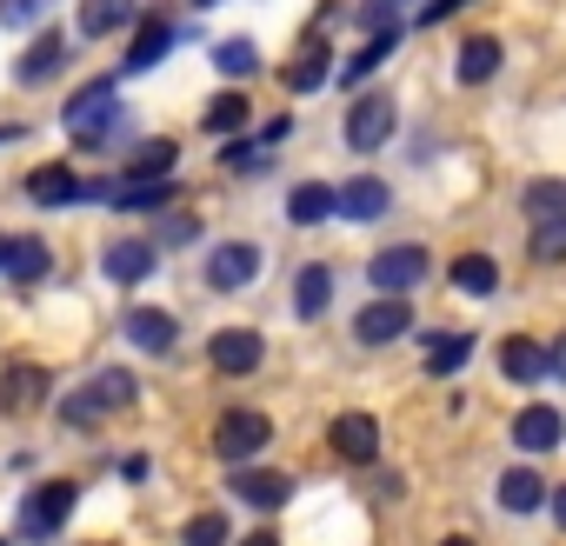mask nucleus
<instances>
[{
  "mask_svg": "<svg viewBox=\"0 0 566 546\" xmlns=\"http://www.w3.org/2000/svg\"><path fill=\"white\" fill-rule=\"evenodd\" d=\"M467 360H473V334H433V340H427V374L447 380V374H460Z\"/></svg>",
  "mask_w": 566,
  "mask_h": 546,
  "instance_id": "nucleus-26",
  "label": "nucleus"
},
{
  "mask_svg": "<svg viewBox=\"0 0 566 546\" xmlns=\"http://www.w3.org/2000/svg\"><path fill=\"white\" fill-rule=\"evenodd\" d=\"M207 360H213V374L240 380V374H253V367L266 360V340H260L253 327H220V334L207 340Z\"/></svg>",
  "mask_w": 566,
  "mask_h": 546,
  "instance_id": "nucleus-6",
  "label": "nucleus"
},
{
  "mask_svg": "<svg viewBox=\"0 0 566 546\" xmlns=\"http://www.w3.org/2000/svg\"><path fill=\"white\" fill-rule=\"evenodd\" d=\"M48 393H54V380H48L41 367H8V374H0V413H14V420L41 413Z\"/></svg>",
  "mask_w": 566,
  "mask_h": 546,
  "instance_id": "nucleus-10",
  "label": "nucleus"
},
{
  "mask_svg": "<svg viewBox=\"0 0 566 546\" xmlns=\"http://www.w3.org/2000/svg\"><path fill=\"white\" fill-rule=\"evenodd\" d=\"M154 240H114L107 253H101V266H107V281H120V287H134V281H147L154 273Z\"/></svg>",
  "mask_w": 566,
  "mask_h": 546,
  "instance_id": "nucleus-12",
  "label": "nucleus"
},
{
  "mask_svg": "<svg viewBox=\"0 0 566 546\" xmlns=\"http://www.w3.org/2000/svg\"><path fill=\"white\" fill-rule=\"evenodd\" d=\"M61 420H67V427H94V420H101V407H94V393L81 387V393H74L67 407H61Z\"/></svg>",
  "mask_w": 566,
  "mask_h": 546,
  "instance_id": "nucleus-39",
  "label": "nucleus"
},
{
  "mask_svg": "<svg viewBox=\"0 0 566 546\" xmlns=\"http://www.w3.org/2000/svg\"><path fill=\"white\" fill-rule=\"evenodd\" d=\"M440 546H473V539H440Z\"/></svg>",
  "mask_w": 566,
  "mask_h": 546,
  "instance_id": "nucleus-46",
  "label": "nucleus"
},
{
  "mask_svg": "<svg viewBox=\"0 0 566 546\" xmlns=\"http://www.w3.org/2000/svg\"><path fill=\"white\" fill-rule=\"evenodd\" d=\"M87 393H94V407H101V413H120V407H134V393H140V387H134V374H127V367H107Z\"/></svg>",
  "mask_w": 566,
  "mask_h": 546,
  "instance_id": "nucleus-30",
  "label": "nucleus"
},
{
  "mask_svg": "<svg viewBox=\"0 0 566 546\" xmlns=\"http://www.w3.org/2000/svg\"><path fill=\"white\" fill-rule=\"evenodd\" d=\"M193 8H213V0H193Z\"/></svg>",
  "mask_w": 566,
  "mask_h": 546,
  "instance_id": "nucleus-48",
  "label": "nucleus"
},
{
  "mask_svg": "<svg viewBox=\"0 0 566 546\" xmlns=\"http://www.w3.org/2000/svg\"><path fill=\"white\" fill-rule=\"evenodd\" d=\"M266 440H273V420H266V413H253V407H233V413H220V427H213V453H220V460H233V466H240V460H253Z\"/></svg>",
  "mask_w": 566,
  "mask_h": 546,
  "instance_id": "nucleus-4",
  "label": "nucleus"
},
{
  "mask_svg": "<svg viewBox=\"0 0 566 546\" xmlns=\"http://www.w3.org/2000/svg\"><path fill=\"white\" fill-rule=\"evenodd\" d=\"M334 453L354 460V466H367V460L380 453V427H374V413H340V420H334Z\"/></svg>",
  "mask_w": 566,
  "mask_h": 546,
  "instance_id": "nucleus-13",
  "label": "nucleus"
},
{
  "mask_svg": "<svg viewBox=\"0 0 566 546\" xmlns=\"http://www.w3.org/2000/svg\"><path fill=\"white\" fill-rule=\"evenodd\" d=\"M180 539H187V546H227L233 533H227V513H193Z\"/></svg>",
  "mask_w": 566,
  "mask_h": 546,
  "instance_id": "nucleus-37",
  "label": "nucleus"
},
{
  "mask_svg": "<svg viewBox=\"0 0 566 546\" xmlns=\"http://www.w3.org/2000/svg\"><path fill=\"white\" fill-rule=\"evenodd\" d=\"M253 273H260V246L253 240H227V246L207 253V287H220V294L253 287Z\"/></svg>",
  "mask_w": 566,
  "mask_h": 546,
  "instance_id": "nucleus-7",
  "label": "nucleus"
},
{
  "mask_svg": "<svg viewBox=\"0 0 566 546\" xmlns=\"http://www.w3.org/2000/svg\"><path fill=\"white\" fill-rule=\"evenodd\" d=\"M0 546H8V539H0Z\"/></svg>",
  "mask_w": 566,
  "mask_h": 546,
  "instance_id": "nucleus-49",
  "label": "nucleus"
},
{
  "mask_svg": "<svg viewBox=\"0 0 566 546\" xmlns=\"http://www.w3.org/2000/svg\"><path fill=\"white\" fill-rule=\"evenodd\" d=\"M394 41H400L394 28H387V34H374V41H367V48H360V54H354V61L340 67V81H347V87H354V81H367V74H374V67H380L387 54H394Z\"/></svg>",
  "mask_w": 566,
  "mask_h": 546,
  "instance_id": "nucleus-35",
  "label": "nucleus"
},
{
  "mask_svg": "<svg viewBox=\"0 0 566 546\" xmlns=\"http://www.w3.org/2000/svg\"><path fill=\"white\" fill-rule=\"evenodd\" d=\"M167 48H174V28H167V21H147V28L134 34V48H127V61H120V67H127V74H147V67H160V54H167Z\"/></svg>",
  "mask_w": 566,
  "mask_h": 546,
  "instance_id": "nucleus-24",
  "label": "nucleus"
},
{
  "mask_svg": "<svg viewBox=\"0 0 566 546\" xmlns=\"http://www.w3.org/2000/svg\"><path fill=\"white\" fill-rule=\"evenodd\" d=\"M559 433H566L559 407H526V413L513 420V440H520V453H553V447H559Z\"/></svg>",
  "mask_w": 566,
  "mask_h": 546,
  "instance_id": "nucleus-14",
  "label": "nucleus"
},
{
  "mask_svg": "<svg viewBox=\"0 0 566 546\" xmlns=\"http://www.w3.org/2000/svg\"><path fill=\"white\" fill-rule=\"evenodd\" d=\"M334 307V273L327 266H301V281H294V314L301 321H321Z\"/></svg>",
  "mask_w": 566,
  "mask_h": 546,
  "instance_id": "nucleus-22",
  "label": "nucleus"
},
{
  "mask_svg": "<svg viewBox=\"0 0 566 546\" xmlns=\"http://www.w3.org/2000/svg\"><path fill=\"white\" fill-rule=\"evenodd\" d=\"M520 207L533 213V227H546V220H566V180H533V187L520 193Z\"/></svg>",
  "mask_w": 566,
  "mask_h": 546,
  "instance_id": "nucleus-28",
  "label": "nucleus"
},
{
  "mask_svg": "<svg viewBox=\"0 0 566 546\" xmlns=\"http://www.w3.org/2000/svg\"><path fill=\"white\" fill-rule=\"evenodd\" d=\"M334 213H340V193L321 187V180H301V187L287 193V220H294V227H321V220H334Z\"/></svg>",
  "mask_w": 566,
  "mask_h": 546,
  "instance_id": "nucleus-16",
  "label": "nucleus"
},
{
  "mask_svg": "<svg viewBox=\"0 0 566 546\" xmlns=\"http://www.w3.org/2000/svg\"><path fill=\"white\" fill-rule=\"evenodd\" d=\"M453 74H460L467 87H480V81H493V74H500V41H493V34H473V41L460 48V61H453Z\"/></svg>",
  "mask_w": 566,
  "mask_h": 546,
  "instance_id": "nucleus-23",
  "label": "nucleus"
},
{
  "mask_svg": "<svg viewBox=\"0 0 566 546\" xmlns=\"http://www.w3.org/2000/svg\"><path fill=\"white\" fill-rule=\"evenodd\" d=\"M539 500H546V486H539V473H533V466L500 473V506H506V513H539Z\"/></svg>",
  "mask_w": 566,
  "mask_h": 546,
  "instance_id": "nucleus-25",
  "label": "nucleus"
},
{
  "mask_svg": "<svg viewBox=\"0 0 566 546\" xmlns=\"http://www.w3.org/2000/svg\"><path fill=\"white\" fill-rule=\"evenodd\" d=\"M553 380H566V334L553 340Z\"/></svg>",
  "mask_w": 566,
  "mask_h": 546,
  "instance_id": "nucleus-43",
  "label": "nucleus"
},
{
  "mask_svg": "<svg viewBox=\"0 0 566 546\" xmlns=\"http://www.w3.org/2000/svg\"><path fill=\"white\" fill-rule=\"evenodd\" d=\"M127 340H134L140 354H167V347H174V314H160V307H134V314H127Z\"/></svg>",
  "mask_w": 566,
  "mask_h": 546,
  "instance_id": "nucleus-21",
  "label": "nucleus"
},
{
  "mask_svg": "<svg viewBox=\"0 0 566 546\" xmlns=\"http://www.w3.org/2000/svg\"><path fill=\"white\" fill-rule=\"evenodd\" d=\"M387 200H394V193H387V180H374V174H360V180L340 187V213H347V220H380Z\"/></svg>",
  "mask_w": 566,
  "mask_h": 546,
  "instance_id": "nucleus-20",
  "label": "nucleus"
},
{
  "mask_svg": "<svg viewBox=\"0 0 566 546\" xmlns=\"http://www.w3.org/2000/svg\"><path fill=\"white\" fill-rule=\"evenodd\" d=\"M413 327V314H407V301L400 294H380L374 307H360V321H354V334L367 340V347H387V340H400Z\"/></svg>",
  "mask_w": 566,
  "mask_h": 546,
  "instance_id": "nucleus-11",
  "label": "nucleus"
},
{
  "mask_svg": "<svg viewBox=\"0 0 566 546\" xmlns=\"http://www.w3.org/2000/svg\"><path fill=\"white\" fill-rule=\"evenodd\" d=\"M460 8H467V0H433V8H420V21H427V28H433V21H453V14H460Z\"/></svg>",
  "mask_w": 566,
  "mask_h": 546,
  "instance_id": "nucleus-42",
  "label": "nucleus"
},
{
  "mask_svg": "<svg viewBox=\"0 0 566 546\" xmlns=\"http://www.w3.org/2000/svg\"><path fill=\"white\" fill-rule=\"evenodd\" d=\"M327 61H334V54H327L321 41H307V48H301V61L287 67V87H294V94H314V87H327Z\"/></svg>",
  "mask_w": 566,
  "mask_h": 546,
  "instance_id": "nucleus-29",
  "label": "nucleus"
},
{
  "mask_svg": "<svg viewBox=\"0 0 566 546\" xmlns=\"http://www.w3.org/2000/svg\"><path fill=\"white\" fill-rule=\"evenodd\" d=\"M114 200H120L127 213H154V207L174 200V180H134V187H114Z\"/></svg>",
  "mask_w": 566,
  "mask_h": 546,
  "instance_id": "nucleus-33",
  "label": "nucleus"
},
{
  "mask_svg": "<svg viewBox=\"0 0 566 546\" xmlns=\"http://www.w3.org/2000/svg\"><path fill=\"white\" fill-rule=\"evenodd\" d=\"M526 253H533L539 266H553V260H566V220H546V227H533V240H526Z\"/></svg>",
  "mask_w": 566,
  "mask_h": 546,
  "instance_id": "nucleus-36",
  "label": "nucleus"
},
{
  "mask_svg": "<svg viewBox=\"0 0 566 546\" xmlns=\"http://www.w3.org/2000/svg\"><path fill=\"white\" fill-rule=\"evenodd\" d=\"M394 127H400V114H394V101H387V94H367V101H354V107H347V147H354V154L387 147V140H394Z\"/></svg>",
  "mask_w": 566,
  "mask_h": 546,
  "instance_id": "nucleus-5",
  "label": "nucleus"
},
{
  "mask_svg": "<svg viewBox=\"0 0 566 546\" xmlns=\"http://www.w3.org/2000/svg\"><path fill=\"white\" fill-rule=\"evenodd\" d=\"M48 266H54V253H48V240H8V281H21V287H34V281H48Z\"/></svg>",
  "mask_w": 566,
  "mask_h": 546,
  "instance_id": "nucleus-19",
  "label": "nucleus"
},
{
  "mask_svg": "<svg viewBox=\"0 0 566 546\" xmlns=\"http://www.w3.org/2000/svg\"><path fill=\"white\" fill-rule=\"evenodd\" d=\"M114 114H120V101H114V81H87L74 101H67V114H61V127L74 134V140H107V127H114Z\"/></svg>",
  "mask_w": 566,
  "mask_h": 546,
  "instance_id": "nucleus-1",
  "label": "nucleus"
},
{
  "mask_svg": "<svg viewBox=\"0 0 566 546\" xmlns=\"http://www.w3.org/2000/svg\"><path fill=\"white\" fill-rule=\"evenodd\" d=\"M213 67H220L227 81H247V74L260 67V48H253V41H220V48H213Z\"/></svg>",
  "mask_w": 566,
  "mask_h": 546,
  "instance_id": "nucleus-34",
  "label": "nucleus"
},
{
  "mask_svg": "<svg viewBox=\"0 0 566 546\" xmlns=\"http://www.w3.org/2000/svg\"><path fill=\"white\" fill-rule=\"evenodd\" d=\"M233 493H240L247 506H287L294 480H287V473H266V466H240V473H233Z\"/></svg>",
  "mask_w": 566,
  "mask_h": 546,
  "instance_id": "nucleus-17",
  "label": "nucleus"
},
{
  "mask_svg": "<svg viewBox=\"0 0 566 546\" xmlns=\"http://www.w3.org/2000/svg\"><path fill=\"white\" fill-rule=\"evenodd\" d=\"M240 546H280V539H273V533H247Z\"/></svg>",
  "mask_w": 566,
  "mask_h": 546,
  "instance_id": "nucleus-44",
  "label": "nucleus"
},
{
  "mask_svg": "<svg viewBox=\"0 0 566 546\" xmlns=\"http://www.w3.org/2000/svg\"><path fill=\"white\" fill-rule=\"evenodd\" d=\"M220 160H227V167H233V174H253V167H260V147H227V154H220Z\"/></svg>",
  "mask_w": 566,
  "mask_h": 546,
  "instance_id": "nucleus-41",
  "label": "nucleus"
},
{
  "mask_svg": "<svg viewBox=\"0 0 566 546\" xmlns=\"http://www.w3.org/2000/svg\"><path fill=\"white\" fill-rule=\"evenodd\" d=\"M174 160H180L174 140H147V147H134V167H127V174H134V180H167Z\"/></svg>",
  "mask_w": 566,
  "mask_h": 546,
  "instance_id": "nucleus-32",
  "label": "nucleus"
},
{
  "mask_svg": "<svg viewBox=\"0 0 566 546\" xmlns=\"http://www.w3.org/2000/svg\"><path fill=\"white\" fill-rule=\"evenodd\" d=\"M74 513V480H48L21 500V539H54Z\"/></svg>",
  "mask_w": 566,
  "mask_h": 546,
  "instance_id": "nucleus-2",
  "label": "nucleus"
},
{
  "mask_svg": "<svg viewBox=\"0 0 566 546\" xmlns=\"http://www.w3.org/2000/svg\"><path fill=\"white\" fill-rule=\"evenodd\" d=\"M107 187H94V180H81L74 167H34L28 174V200L34 207H74V200H101Z\"/></svg>",
  "mask_w": 566,
  "mask_h": 546,
  "instance_id": "nucleus-8",
  "label": "nucleus"
},
{
  "mask_svg": "<svg viewBox=\"0 0 566 546\" xmlns=\"http://www.w3.org/2000/svg\"><path fill=\"white\" fill-rule=\"evenodd\" d=\"M500 374H506L513 387H539V380L553 374V347H539L533 334H506V340H500Z\"/></svg>",
  "mask_w": 566,
  "mask_h": 546,
  "instance_id": "nucleus-9",
  "label": "nucleus"
},
{
  "mask_svg": "<svg viewBox=\"0 0 566 546\" xmlns=\"http://www.w3.org/2000/svg\"><path fill=\"white\" fill-rule=\"evenodd\" d=\"M453 287L480 301V294H493V287H500V266H493L486 253H460V260H453Z\"/></svg>",
  "mask_w": 566,
  "mask_h": 546,
  "instance_id": "nucleus-27",
  "label": "nucleus"
},
{
  "mask_svg": "<svg viewBox=\"0 0 566 546\" xmlns=\"http://www.w3.org/2000/svg\"><path fill=\"white\" fill-rule=\"evenodd\" d=\"M54 0H0V28H34Z\"/></svg>",
  "mask_w": 566,
  "mask_h": 546,
  "instance_id": "nucleus-38",
  "label": "nucleus"
},
{
  "mask_svg": "<svg viewBox=\"0 0 566 546\" xmlns=\"http://www.w3.org/2000/svg\"><path fill=\"white\" fill-rule=\"evenodd\" d=\"M433 273V260H427V246H413V240H400V246H380L374 253V266H367V281L380 287V294H407V287H420Z\"/></svg>",
  "mask_w": 566,
  "mask_h": 546,
  "instance_id": "nucleus-3",
  "label": "nucleus"
},
{
  "mask_svg": "<svg viewBox=\"0 0 566 546\" xmlns=\"http://www.w3.org/2000/svg\"><path fill=\"white\" fill-rule=\"evenodd\" d=\"M0 266H8V240H0Z\"/></svg>",
  "mask_w": 566,
  "mask_h": 546,
  "instance_id": "nucleus-47",
  "label": "nucleus"
},
{
  "mask_svg": "<svg viewBox=\"0 0 566 546\" xmlns=\"http://www.w3.org/2000/svg\"><path fill=\"white\" fill-rule=\"evenodd\" d=\"M360 21H367L374 34H387V28H394V0H367V8H360Z\"/></svg>",
  "mask_w": 566,
  "mask_h": 546,
  "instance_id": "nucleus-40",
  "label": "nucleus"
},
{
  "mask_svg": "<svg viewBox=\"0 0 566 546\" xmlns=\"http://www.w3.org/2000/svg\"><path fill=\"white\" fill-rule=\"evenodd\" d=\"M61 67H67V41H61V34H41V41H34V48L21 54L14 81H21V87H41V81H54Z\"/></svg>",
  "mask_w": 566,
  "mask_h": 546,
  "instance_id": "nucleus-15",
  "label": "nucleus"
},
{
  "mask_svg": "<svg viewBox=\"0 0 566 546\" xmlns=\"http://www.w3.org/2000/svg\"><path fill=\"white\" fill-rule=\"evenodd\" d=\"M553 519H559V526H566V486H559V493H553Z\"/></svg>",
  "mask_w": 566,
  "mask_h": 546,
  "instance_id": "nucleus-45",
  "label": "nucleus"
},
{
  "mask_svg": "<svg viewBox=\"0 0 566 546\" xmlns=\"http://www.w3.org/2000/svg\"><path fill=\"white\" fill-rule=\"evenodd\" d=\"M140 14V0H81V41H101Z\"/></svg>",
  "mask_w": 566,
  "mask_h": 546,
  "instance_id": "nucleus-18",
  "label": "nucleus"
},
{
  "mask_svg": "<svg viewBox=\"0 0 566 546\" xmlns=\"http://www.w3.org/2000/svg\"><path fill=\"white\" fill-rule=\"evenodd\" d=\"M247 114H253V107H247V94H233V87H227V94H213V101H207V134H240V127H247Z\"/></svg>",
  "mask_w": 566,
  "mask_h": 546,
  "instance_id": "nucleus-31",
  "label": "nucleus"
}]
</instances>
